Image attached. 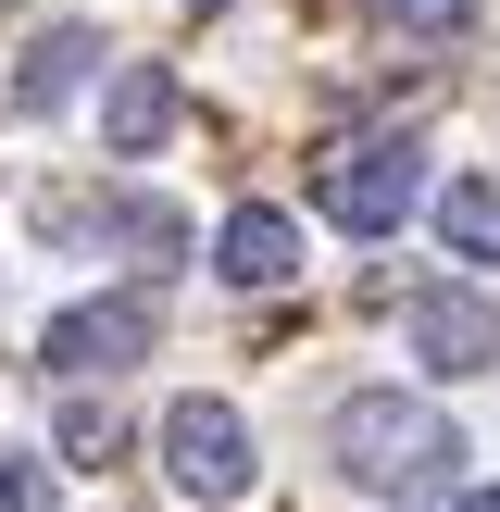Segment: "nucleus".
Masks as SVG:
<instances>
[{"label":"nucleus","mask_w":500,"mask_h":512,"mask_svg":"<svg viewBox=\"0 0 500 512\" xmlns=\"http://www.w3.org/2000/svg\"><path fill=\"white\" fill-rule=\"evenodd\" d=\"M325 450H338V475L350 488H438L450 463H463V438H450V413L438 400H400V388H350L338 400V425H325Z\"/></svg>","instance_id":"f257e3e1"},{"label":"nucleus","mask_w":500,"mask_h":512,"mask_svg":"<svg viewBox=\"0 0 500 512\" xmlns=\"http://www.w3.org/2000/svg\"><path fill=\"white\" fill-rule=\"evenodd\" d=\"M413 200H425V150L413 138H350V150L313 163V213L350 225V238H400Z\"/></svg>","instance_id":"f03ea898"},{"label":"nucleus","mask_w":500,"mask_h":512,"mask_svg":"<svg viewBox=\"0 0 500 512\" xmlns=\"http://www.w3.org/2000/svg\"><path fill=\"white\" fill-rule=\"evenodd\" d=\"M163 488L200 500V512L250 500V425L225 413V400H175V413H163Z\"/></svg>","instance_id":"7ed1b4c3"},{"label":"nucleus","mask_w":500,"mask_h":512,"mask_svg":"<svg viewBox=\"0 0 500 512\" xmlns=\"http://www.w3.org/2000/svg\"><path fill=\"white\" fill-rule=\"evenodd\" d=\"M150 350V300H75V313H50L38 363L63 375V388H88V375H125Z\"/></svg>","instance_id":"20e7f679"},{"label":"nucleus","mask_w":500,"mask_h":512,"mask_svg":"<svg viewBox=\"0 0 500 512\" xmlns=\"http://www.w3.org/2000/svg\"><path fill=\"white\" fill-rule=\"evenodd\" d=\"M413 363H438V375H488L500 363V300H475V288H413Z\"/></svg>","instance_id":"39448f33"},{"label":"nucleus","mask_w":500,"mask_h":512,"mask_svg":"<svg viewBox=\"0 0 500 512\" xmlns=\"http://www.w3.org/2000/svg\"><path fill=\"white\" fill-rule=\"evenodd\" d=\"M213 275H225V288H288V275H300V225L275 213V200H238L225 238H213Z\"/></svg>","instance_id":"423d86ee"},{"label":"nucleus","mask_w":500,"mask_h":512,"mask_svg":"<svg viewBox=\"0 0 500 512\" xmlns=\"http://www.w3.org/2000/svg\"><path fill=\"white\" fill-rule=\"evenodd\" d=\"M175 113H188V88H175L163 63H125V75H113V113H100V138H113V163H150V150L175 138Z\"/></svg>","instance_id":"0eeeda50"},{"label":"nucleus","mask_w":500,"mask_h":512,"mask_svg":"<svg viewBox=\"0 0 500 512\" xmlns=\"http://www.w3.org/2000/svg\"><path fill=\"white\" fill-rule=\"evenodd\" d=\"M438 238L463 250V263H500V175H463V188H438Z\"/></svg>","instance_id":"6e6552de"},{"label":"nucleus","mask_w":500,"mask_h":512,"mask_svg":"<svg viewBox=\"0 0 500 512\" xmlns=\"http://www.w3.org/2000/svg\"><path fill=\"white\" fill-rule=\"evenodd\" d=\"M88 63H100V38H88V25H50V38H38V63H25V113H50V100H63Z\"/></svg>","instance_id":"1a4fd4ad"},{"label":"nucleus","mask_w":500,"mask_h":512,"mask_svg":"<svg viewBox=\"0 0 500 512\" xmlns=\"http://www.w3.org/2000/svg\"><path fill=\"white\" fill-rule=\"evenodd\" d=\"M113 238L138 250L150 275H163V263H188V213H163V200H113Z\"/></svg>","instance_id":"9d476101"},{"label":"nucleus","mask_w":500,"mask_h":512,"mask_svg":"<svg viewBox=\"0 0 500 512\" xmlns=\"http://www.w3.org/2000/svg\"><path fill=\"white\" fill-rule=\"evenodd\" d=\"M113 450H125V413H113V400H88V388H75V400H63V463H75V475H100Z\"/></svg>","instance_id":"9b49d317"},{"label":"nucleus","mask_w":500,"mask_h":512,"mask_svg":"<svg viewBox=\"0 0 500 512\" xmlns=\"http://www.w3.org/2000/svg\"><path fill=\"white\" fill-rule=\"evenodd\" d=\"M388 25H413V38H463L475 0H388Z\"/></svg>","instance_id":"f8f14e48"},{"label":"nucleus","mask_w":500,"mask_h":512,"mask_svg":"<svg viewBox=\"0 0 500 512\" xmlns=\"http://www.w3.org/2000/svg\"><path fill=\"white\" fill-rule=\"evenodd\" d=\"M50 500V463L38 450H0V512H38Z\"/></svg>","instance_id":"ddd939ff"},{"label":"nucleus","mask_w":500,"mask_h":512,"mask_svg":"<svg viewBox=\"0 0 500 512\" xmlns=\"http://www.w3.org/2000/svg\"><path fill=\"white\" fill-rule=\"evenodd\" d=\"M450 512H500V488H463V500H450Z\"/></svg>","instance_id":"4468645a"},{"label":"nucleus","mask_w":500,"mask_h":512,"mask_svg":"<svg viewBox=\"0 0 500 512\" xmlns=\"http://www.w3.org/2000/svg\"><path fill=\"white\" fill-rule=\"evenodd\" d=\"M200 13H213V0H200Z\"/></svg>","instance_id":"2eb2a0df"}]
</instances>
